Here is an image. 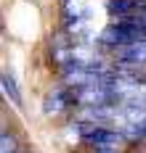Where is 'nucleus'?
<instances>
[{
  "mask_svg": "<svg viewBox=\"0 0 146 153\" xmlns=\"http://www.w3.org/2000/svg\"><path fill=\"white\" fill-rule=\"evenodd\" d=\"M138 40H146V24H141L138 19L112 21L98 34L101 45H112V48H122V45H130V42H138Z\"/></svg>",
  "mask_w": 146,
  "mask_h": 153,
  "instance_id": "f257e3e1",
  "label": "nucleus"
},
{
  "mask_svg": "<svg viewBox=\"0 0 146 153\" xmlns=\"http://www.w3.org/2000/svg\"><path fill=\"white\" fill-rule=\"evenodd\" d=\"M82 140L93 148H112L120 140V132H114L109 127H101V124H88V127H82Z\"/></svg>",
  "mask_w": 146,
  "mask_h": 153,
  "instance_id": "f03ea898",
  "label": "nucleus"
},
{
  "mask_svg": "<svg viewBox=\"0 0 146 153\" xmlns=\"http://www.w3.org/2000/svg\"><path fill=\"white\" fill-rule=\"evenodd\" d=\"M114 61L125 66H144L146 63V40L130 42V45L114 48Z\"/></svg>",
  "mask_w": 146,
  "mask_h": 153,
  "instance_id": "7ed1b4c3",
  "label": "nucleus"
},
{
  "mask_svg": "<svg viewBox=\"0 0 146 153\" xmlns=\"http://www.w3.org/2000/svg\"><path fill=\"white\" fill-rule=\"evenodd\" d=\"M122 135L130 140H144L146 137V119H138V122H130L122 127Z\"/></svg>",
  "mask_w": 146,
  "mask_h": 153,
  "instance_id": "20e7f679",
  "label": "nucleus"
},
{
  "mask_svg": "<svg viewBox=\"0 0 146 153\" xmlns=\"http://www.w3.org/2000/svg\"><path fill=\"white\" fill-rule=\"evenodd\" d=\"M66 98L64 92H53V95H48V100H45V111L48 114H59V111H64L66 108Z\"/></svg>",
  "mask_w": 146,
  "mask_h": 153,
  "instance_id": "39448f33",
  "label": "nucleus"
},
{
  "mask_svg": "<svg viewBox=\"0 0 146 153\" xmlns=\"http://www.w3.org/2000/svg\"><path fill=\"white\" fill-rule=\"evenodd\" d=\"M3 90H5V95L11 98V103H21V95H19V90H16V82H14V76L11 74H3Z\"/></svg>",
  "mask_w": 146,
  "mask_h": 153,
  "instance_id": "423d86ee",
  "label": "nucleus"
},
{
  "mask_svg": "<svg viewBox=\"0 0 146 153\" xmlns=\"http://www.w3.org/2000/svg\"><path fill=\"white\" fill-rule=\"evenodd\" d=\"M0 153H16V137L14 135L3 132V148H0Z\"/></svg>",
  "mask_w": 146,
  "mask_h": 153,
  "instance_id": "0eeeda50",
  "label": "nucleus"
},
{
  "mask_svg": "<svg viewBox=\"0 0 146 153\" xmlns=\"http://www.w3.org/2000/svg\"><path fill=\"white\" fill-rule=\"evenodd\" d=\"M93 153H117L114 148H93Z\"/></svg>",
  "mask_w": 146,
  "mask_h": 153,
  "instance_id": "6e6552de",
  "label": "nucleus"
}]
</instances>
